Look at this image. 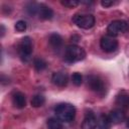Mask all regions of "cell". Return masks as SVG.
<instances>
[{"mask_svg": "<svg viewBox=\"0 0 129 129\" xmlns=\"http://www.w3.org/2000/svg\"><path fill=\"white\" fill-rule=\"evenodd\" d=\"M55 116L58 120L64 123L72 122L76 116V108L69 103H60L54 108Z\"/></svg>", "mask_w": 129, "mask_h": 129, "instance_id": "6da1fadb", "label": "cell"}, {"mask_svg": "<svg viewBox=\"0 0 129 129\" xmlns=\"http://www.w3.org/2000/svg\"><path fill=\"white\" fill-rule=\"evenodd\" d=\"M85 57L86 51L77 44H70L64 49V59L68 62H77L83 60Z\"/></svg>", "mask_w": 129, "mask_h": 129, "instance_id": "7a4b0ae2", "label": "cell"}, {"mask_svg": "<svg viewBox=\"0 0 129 129\" xmlns=\"http://www.w3.org/2000/svg\"><path fill=\"white\" fill-rule=\"evenodd\" d=\"M32 40L29 36H24L20 42L18 43L17 46V51L19 54V57L21 58L22 61L27 62L30 58H31V54H32Z\"/></svg>", "mask_w": 129, "mask_h": 129, "instance_id": "3957f363", "label": "cell"}, {"mask_svg": "<svg viewBox=\"0 0 129 129\" xmlns=\"http://www.w3.org/2000/svg\"><path fill=\"white\" fill-rule=\"evenodd\" d=\"M128 31H129V23L122 19L113 20L112 22H110V24L107 27L108 35L113 36V37L126 33Z\"/></svg>", "mask_w": 129, "mask_h": 129, "instance_id": "277c9868", "label": "cell"}, {"mask_svg": "<svg viewBox=\"0 0 129 129\" xmlns=\"http://www.w3.org/2000/svg\"><path fill=\"white\" fill-rule=\"evenodd\" d=\"M87 83H88L89 88L93 92L97 93L98 95L104 96L106 94V86L100 77L95 76V75H90L87 78Z\"/></svg>", "mask_w": 129, "mask_h": 129, "instance_id": "5b68a950", "label": "cell"}, {"mask_svg": "<svg viewBox=\"0 0 129 129\" xmlns=\"http://www.w3.org/2000/svg\"><path fill=\"white\" fill-rule=\"evenodd\" d=\"M73 22L80 28L90 29L95 25V17L92 14H76L73 17Z\"/></svg>", "mask_w": 129, "mask_h": 129, "instance_id": "8992f818", "label": "cell"}, {"mask_svg": "<svg viewBox=\"0 0 129 129\" xmlns=\"http://www.w3.org/2000/svg\"><path fill=\"white\" fill-rule=\"evenodd\" d=\"M100 46L106 52H113L118 47V41L113 36L105 35L100 40Z\"/></svg>", "mask_w": 129, "mask_h": 129, "instance_id": "52a82bcc", "label": "cell"}, {"mask_svg": "<svg viewBox=\"0 0 129 129\" xmlns=\"http://www.w3.org/2000/svg\"><path fill=\"white\" fill-rule=\"evenodd\" d=\"M98 126V120L92 111H88L82 122V129H96Z\"/></svg>", "mask_w": 129, "mask_h": 129, "instance_id": "ba28073f", "label": "cell"}, {"mask_svg": "<svg viewBox=\"0 0 129 129\" xmlns=\"http://www.w3.org/2000/svg\"><path fill=\"white\" fill-rule=\"evenodd\" d=\"M36 15L40 18V19H43V20H49L53 17V11L51 8H49L48 6L42 4V3H38L37 5V12H36Z\"/></svg>", "mask_w": 129, "mask_h": 129, "instance_id": "9c48e42d", "label": "cell"}, {"mask_svg": "<svg viewBox=\"0 0 129 129\" xmlns=\"http://www.w3.org/2000/svg\"><path fill=\"white\" fill-rule=\"evenodd\" d=\"M51 82L57 86V87H64L68 85L69 82V77L66 73L63 72H55L52 74L51 77Z\"/></svg>", "mask_w": 129, "mask_h": 129, "instance_id": "30bf717a", "label": "cell"}, {"mask_svg": "<svg viewBox=\"0 0 129 129\" xmlns=\"http://www.w3.org/2000/svg\"><path fill=\"white\" fill-rule=\"evenodd\" d=\"M108 117H109L112 124H119V123H121L125 120L126 115H125V112L122 109H115V110H112L109 113Z\"/></svg>", "mask_w": 129, "mask_h": 129, "instance_id": "8fae6325", "label": "cell"}, {"mask_svg": "<svg viewBox=\"0 0 129 129\" xmlns=\"http://www.w3.org/2000/svg\"><path fill=\"white\" fill-rule=\"evenodd\" d=\"M12 104L14 107L18 109H22L26 106V98L25 95L21 92H15L12 95Z\"/></svg>", "mask_w": 129, "mask_h": 129, "instance_id": "7c38bea8", "label": "cell"}, {"mask_svg": "<svg viewBox=\"0 0 129 129\" xmlns=\"http://www.w3.org/2000/svg\"><path fill=\"white\" fill-rule=\"evenodd\" d=\"M48 41H49V44L50 46L55 49V50H58L61 46H62V37L58 34V33H51L49 35V38H48Z\"/></svg>", "mask_w": 129, "mask_h": 129, "instance_id": "4fadbf2b", "label": "cell"}, {"mask_svg": "<svg viewBox=\"0 0 129 129\" xmlns=\"http://www.w3.org/2000/svg\"><path fill=\"white\" fill-rule=\"evenodd\" d=\"M98 128L99 129H110L111 128V125H112V123H111V121H110V119H109V117H108V115H101L98 119Z\"/></svg>", "mask_w": 129, "mask_h": 129, "instance_id": "5bb4252c", "label": "cell"}, {"mask_svg": "<svg viewBox=\"0 0 129 129\" xmlns=\"http://www.w3.org/2000/svg\"><path fill=\"white\" fill-rule=\"evenodd\" d=\"M116 104L121 106L122 108H129V95L125 93H121L116 98Z\"/></svg>", "mask_w": 129, "mask_h": 129, "instance_id": "9a60e30c", "label": "cell"}, {"mask_svg": "<svg viewBox=\"0 0 129 129\" xmlns=\"http://www.w3.org/2000/svg\"><path fill=\"white\" fill-rule=\"evenodd\" d=\"M44 102H45V98H44L42 95L38 94V95H35V96L32 97L30 103H31V106H32V107L38 108V107H41V106L44 104Z\"/></svg>", "mask_w": 129, "mask_h": 129, "instance_id": "2e32d148", "label": "cell"}, {"mask_svg": "<svg viewBox=\"0 0 129 129\" xmlns=\"http://www.w3.org/2000/svg\"><path fill=\"white\" fill-rule=\"evenodd\" d=\"M47 129H62L61 121L57 118H49L47 120Z\"/></svg>", "mask_w": 129, "mask_h": 129, "instance_id": "e0dca14e", "label": "cell"}, {"mask_svg": "<svg viewBox=\"0 0 129 129\" xmlns=\"http://www.w3.org/2000/svg\"><path fill=\"white\" fill-rule=\"evenodd\" d=\"M46 66H47L46 61H45L44 59L40 58V57H36V58H34V60H33V67H34L35 71H37V72L43 71V70L46 68Z\"/></svg>", "mask_w": 129, "mask_h": 129, "instance_id": "ac0fdd59", "label": "cell"}, {"mask_svg": "<svg viewBox=\"0 0 129 129\" xmlns=\"http://www.w3.org/2000/svg\"><path fill=\"white\" fill-rule=\"evenodd\" d=\"M26 27H27V24L24 20H18L16 23H15V29L18 31V32H23L26 30Z\"/></svg>", "mask_w": 129, "mask_h": 129, "instance_id": "d6986e66", "label": "cell"}, {"mask_svg": "<svg viewBox=\"0 0 129 129\" xmlns=\"http://www.w3.org/2000/svg\"><path fill=\"white\" fill-rule=\"evenodd\" d=\"M72 81L74 83V85L76 86H81V84L83 83V77L80 73H75L72 76Z\"/></svg>", "mask_w": 129, "mask_h": 129, "instance_id": "ffe728a7", "label": "cell"}, {"mask_svg": "<svg viewBox=\"0 0 129 129\" xmlns=\"http://www.w3.org/2000/svg\"><path fill=\"white\" fill-rule=\"evenodd\" d=\"M60 3L63 6L68 7V8H74V7H76V6H78L80 4V2L77 1V0H62Z\"/></svg>", "mask_w": 129, "mask_h": 129, "instance_id": "44dd1931", "label": "cell"}, {"mask_svg": "<svg viewBox=\"0 0 129 129\" xmlns=\"http://www.w3.org/2000/svg\"><path fill=\"white\" fill-rule=\"evenodd\" d=\"M101 5L103 6V7H105V8H107V7H110L111 5H113V1H109V0H103V1H101Z\"/></svg>", "mask_w": 129, "mask_h": 129, "instance_id": "7402d4cb", "label": "cell"}, {"mask_svg": "<svg viewBox=\"0 0 129 129\" xmlns=\"http://www.w3.org/2000/svg\"><path fill=\"white\" fill-rule=\"evenodd\" d=\"M4 31H5V29H4V25L1 24V36L4 35Z\"/></svg>", "mask_w": 129, "mask_h": 129, "instance_id": "603a6c76", "label": "cell"}, {"mask_svg": "<svg viewBox=\"0 0 129 129\" xmlns=\"http://www.w3.org/2000/svg\"><path fill=\"white\" fill-rule=\"evenodd\" d=\"M126 126H127V128H129V118L126 120Z\"/></svg>", "mask_w": 129, "mask_h": 129, "instance_id": "cb8c5ba5", "label": "cell"}]
</instances>
